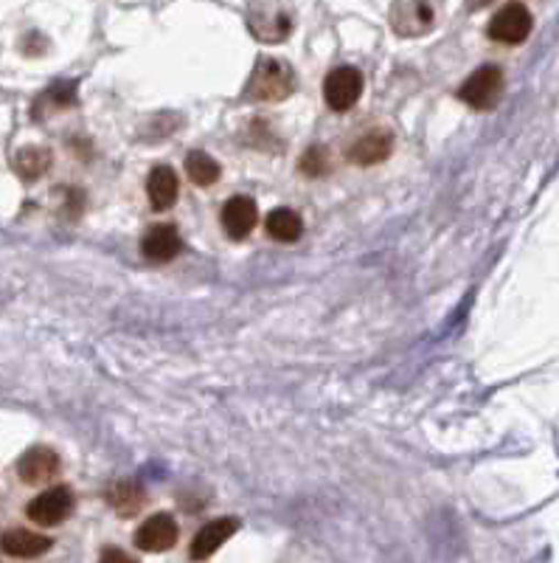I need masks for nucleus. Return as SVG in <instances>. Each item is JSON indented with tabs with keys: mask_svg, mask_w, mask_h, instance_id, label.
Here are the masks:
<instances>
[{
	"mask_svg": "<svg viewBox=\"0 0 559 563\" xmlns=\"http://www.w3.org/2000/svg\"><path fill=\"white\" fill-rule=\"evenodd\" d=\"M362 97V74L355 65H340L324 79V99L335 113H346Z\"/></svg>",
	"mask_w": 559,
	"mask_h": 563,
	"instance_id": "nucleus-5",
	"label": "nucleus"
},
{
	"mask_svg": "<svg viewBox=\"0 0 559 563\" xmlns=\"http://www.w3.org/2000/svg\"><path fill=\"white\" fill-rule=\"evenodd\" d=\"M267 234L279 243H295L304 234V220L293 209H273L265 220Z\"/></svg>",
	"mask_w": 559,
	"mask_h": 563,
	"instance_id": "nucleus-16",
	"label": "nucleus"
},
{
	"mask_svg": "<svg viewBox=\"0 0 559 563\" xmlns=\"http://www.w3.org/2000/svg\"><path fill=\"white\" fill-rule=\"evenodd\" d=\"M147 195L158 211L172 209L175 200H178V195H180V184H178V175H175V169L172 167H155L153 173H149V180H147Z\"/></svg>",
	"mask_w": 559,
	"mask_h": 563,
	"instance_id": "nucleus-15",
	"label": "nucleus"
},
{
	"mask_svg": "<svg viewBox=\"0 0 559 563\" xmlns=\"http://www.w3.org/2000/svg\"><path fill=\"white\" fill-rule=\"evenodd\" d=\"M141 251H144V260L153 265H166L172 263L175 256L183 251V240H180L178 229L172 223H158L149 225V231L141 240Z\"/></svg>",
	"mask_w": 559,
	"mask_h": 563,
	"instance_id": "nucleus-8",
	"label": "nucleus"
},
{
	"mask_svg": "<svg viewBox=\"0 0 559 563\" xmlns=\"http://www.w3.org/2000/svg\"><path fill=\"white\" fill-rule=\"evenodd\" d=\"M439 18L436 0H394L391 3V29L400 37H422L433 32Z\"/></svg>",
	"mask_w": 559,
	"mask_h": 563,
	"instance_id": "nucleus-3",
	"label": "nucleus"
},
{
	"mask_svg": "<svg viewBox=\"0 0 559 563\" xmlns=\"http://www.w3.org/2000/svg\"><path fill=\"white\" fill-rule=\"evenodd\" d=\"M259 223V209L254 198H231L223 209V229L231 240H248L250 231Z\"/></svg>",
	"mask_w": 559,
	"mask_h": 563,
	"instance_id": "nucleus-11",
	"label": "nucleus"
},
{
	"mask_svg": "<svg viewBox=\"0 0 559 563\" xmlns=\"http://www.w3.org/2000/svg\"><path fill=\"white\" fill-rule=\"evenodd\" d=\"M14 169L23 180H37L52 169V150L45 147H23L14 155Z\"/></svg>",
	"mask_w": 559,
	"mask_h": 563,
	"instance_id": "nucleus-17",
	"label": "nucleus"
},
{
	"mask_svg": "<svg viewBox=\"0 0 559 563\" xmlns=\"http://www.w3.org/2000/svg\"><path fill=\"white\" fill-rule=\"evenodd\" d=\"M186 175L198 186H211L220 178V164L209 153H203V150H191L186 155Z\"/></svg>",
	"mask_w": 559,
	"mask_h": 563,
	"instance_id": "nucleus-19",
	"label": "nucleus"
},
{
	"mask_svg": "<svg viewBox=\"0 0 559 563\" xmlns=\"http://www.w3.org/2000/svg\"><path fill=\"white\" fill-rule=\"evenodd\" d=\"M470 3H472V7H483V3H490V0H470Z\"/></svg>",
	"mask_w": 559,
	"mask_h": 563,
	"instance_id": "nucleus-23",
	"label": "nucleus"
},
{
	"mask_svg": "<svg viewBox=\"0 0 559 563\" xmlns=\"http://www.w3.org/2000/svg\"><path fill=\"white\" fill-rule=\"evenodd\" d=\"M0 550L9 558H37L52 550V538L37 536L32 530H9L0 536Z\"/></svg>",
	"mask_w": 559,
	"mask_h": 563,
	"instance_id": "nucleus-14",
	"label": "nucleus"
},
{
	"mask_svg": "<svg viewBox=\"0 0 559 563\" xmlns=\"http://www.w3.org/2000/svg\"><path fill=\"white\" fill-rule=\"evenodd\" d=\"M532 12L523 3H508L490 20V37L503 45H517L532 34Z\"/></svg>",
	"mask_w": 559,
	"mask_h": 563,
	"instance_id": "nucleus-7",
	"label": "nucleus"
},
{
	"mask_svg": "<svg viewBox=\"0 0 559 563\" xmlns=\"http://www.w3.org/2000/svg\"><path fill=\"white\" fill-rule=\"evenodd\" d=\"M178 541V521L169 512H155L135 530V547L144 552H166Z\"/></svg>",
	"mask_w": 559,
	"mask_h": 563,
	"instance_id": "nucleus-9",
	"label": "nucleus"
},
{
	"mask_svg": "<svg viewBox=\"0 0 559 563\" xmlns=\"http://www.w3.org/2000/svg\"><path fill=\"white\" fill-rule=\"evenodd\" d=\"M503 93V70L497 65H481V68L458 88L461 102H467L476 110H492L501 102Z\"/></svg>",
	"mask_w": 559,
	"mask_h": 563,
	"instance_id": "nucleus-4",
	"label": "nucleus"
},
{
	"mask_svg": "<svg viewBox=\"0 0 559 563\" xmlns=\"http://www.w3.org/2000/svg\"><path fill=\"white\" fill-rule=\"evenodd\" d=\"M295 90L293 65L276 57H261L250 70V79L245 85V99L248 102H281Z\"/></svg>",
	"mask_w": 559,
	"mask_h": 563,
	"instance_id": "nucleus-1",
	"label": "nucleus"
},
{
	"mask_svg": "<svg viewBox=\"0 0 559 563\" xmlns=\"http://www.w3.org/2000/svg\"><path fill=\"white\" fill-rule=\"evenodd\" d=\"M108 501L119 516H135L144 507V490L135 482H119L108 490Z\"/></svg>",
	"mask_w": 559,
	"mask_h": 563,
	"instance_id": "nucleus-18",
	"label": "nucleus"
},
{
	"mask_svg": "<svg viewBox=\"0 0 559 563\" xmlns=\"http://www.w3.org/2000/svg\"><path fill=\"white\" fill-rule=\"evenodd\" d=\"M248 29L259 43H284L293 32V12L284 0H254L248 7Z\"/></svg>",
	"mask_w": 559,
	"mask_h": 563,
	"instance_id": "nucleus-2",
	"label": "nucleus"
},
{
	"mask_svg": "<svg viewBox=\"0 0 559 563\" xmlns=\"http://www.w3.org/2000/svg\"><path fill=\"white\" fill-rule=\"evenodd\" d=\"M59 471V456L52 449H29L26 454L20 456L18 474L26 485H43V482H52Z\"/></svg>",
	"mask_w": 559,
	"mask_h": 563,
	"instance_id": "nucleus-13",
	"label": "nucleus"
},
{
	"mask_svg": "<svg viewBox=\"0 0 559 563\" xmlns=\"http://www.w3.org/2000/svg\"><path fill=\"white\" fill-rule=\"evenodd\" d=\"M394 153V135L391 130H371V133L360 135L349 147V161H355L357 167H371V164H382Z\"/></svg>",
	"mask_w": 559,
	"mask_h": 563,
	"instance_id": "nucleus-10",
	"label": "nucleus"
},
{
	"mask_svg": "<svg viewBox=\"0 0 559 563\" xmlns=\"http://www.w3.org/2000/svg\"><path fill=\"white\" fill-rule=\"evenodd\" d=\"M74 512V493L68 487H52V490L40 493L37 499L29 501L26 516L40 527H57Z\"/></svg>",
	"mask_w": 559,
	"mask_h": 563,
	"instance_id": "nucleus-6",
	"label": "nucleus"
},
{
	"mask_svg": "<svg viewBox=\"0 0 559 563\" xmlns=\"http://www.w3.org/2000/svg\"><path fill=\"white\" fill-rule=\"evenodd\" d=\"M48 99H52L54 104H59V108H65V104H74L77 102V88H74L70 82L54 85V88L48 90Z\"/></svg>",
	"mask_w": 559,
	"mask_h": 563,
	"instance_id": "nucleus-21",
	"label": "nucleus"
},
{
	"mask_svg": "<svg viewBox=\"0 0 559 563\" xmlns=\"http://www.w3.org/2000/svg\"><path fill=\"white\" fill-rule=\"evenodd\" d=\"M102 558H115V561H130V558L121 555V552H102Z\"/></svg>",
	"mask_w": 559,
	"mask_h": 563,
	"instance_id": "nucleus-22",
	"label": "nucleus"
},
{
	"mask_svg": "<svg viewBox=\"0 0 559 563\" xmlns=\"http://www.w3.org/2000/svg\"><path fill=\"white\" fill-rule=\"evenodd\" d=\"M329 169V153L324 147H310L301 155V173L310 175V178H321Z\"/></svg>",
	"mask_w": 559,
	"mask_h": 563,
	"instance_id": "nucleus-20",
	"label": "nucleus"
},
{
	"mask_svg": "<svg viewBox=\"0 0 559 563\" xmlns=\"http://www.w3.org/2000/svg\"><path fill=\"white\" fill-rule=\"evenodd\" d=\"M236 532H239V519H234V516L209 521V525L194 536V541H191V558H194V561H205V558L214 555L228 538H234Z\"/></svg>",
	"mask_w": 559,
	"mask_h": 563,
	"instance_id": "nucleus-12",
	"label": "nucleus"
}]
</instances>
